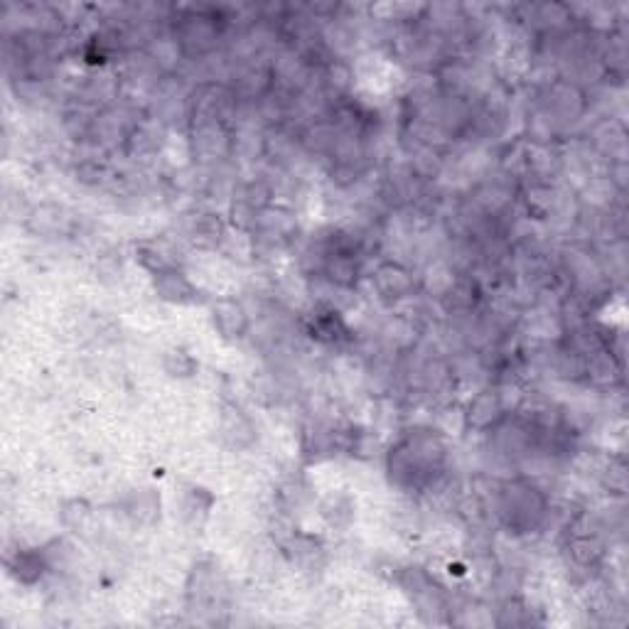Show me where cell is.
Instances as JSON below:
<instances>
[{"instance_id": "6da1fadb", "label": "cell", "mask_w": 629, "mask_h": 629, "mask_svg": "<svg viewBox=\"0 0 629 629\" xmlns=\"http://www.w3.org/2000/svg\"><path fill=\"white\" fill-rule=\"evenodd\" d=\"M448 448L433 430H408L389 450L386 472L389 482L401 492H426L445 475Z\"/></svg>"}, {"instance_id": "7a4b0ae2", "label": "cell", "mask_w": 629, "mask_h": 629, "mask_svg": "<svg viewBox=\"0 0 629 629\" xmlns=\"http://www.w3.org/2000/svg\"><path fill=\"white\" fill-rule=\"evenodd\" d=\"M494 516L509 534H534L548 516L546 492L529 477H512L494 489Z\"/></svg>"}, {"instance_id": "3957f363", "label": "cell", "mask_w": 629, "mask_h": 629, "mask_svg": "<svg viewBox=\"0 0 629 629\" xmlns=\"http://www.w3.org/2000/svg\"><path fill=\"white\" fill-rule=\"evenodd\" d=\"M177 47L185 57L200 59L212 55L224 37V20L209 8H187L180 18L175 20Z\"/></svg>"}, {"instance_id": "277c9868", "label": "cell", "mask_w": 629, "mask_h": 629, "mask_svg": "<svg viewBox=\"0 0 629 629\" xmlns=\"http://www.w3.org/2000/svg\"><path fill=\"white\" fill-rule=\"evenodd\" d=\"M541 106L551 123H573L585 111V94L578 84L561 79L546 86Z\"/></svg>"}, {"instance_id": "5b68a950", "label": "cell", "mask_w": 629, "mask_h": 629, "mask_svg": "<svg viewBox=\"0 0 629 629\" xmlns=\"http://www.w3.org/2000/svg\"><path fill=\"white\" fill-rule=\"evenodd\" d=\"M372 283L381 300L386 303H399V300L411 298L416 290V276L408 271L403 263L384 261L374 268Z\"/></svg>"}, {"instance_id": "8992f818", "label": "cell", "mask_w": 629, "mask_h": 629, "mask_svg": "<svg viewBox=\"0 0 629 629\" xmlns=\"http://www.w3.org/2000/svg\"><path fill=\"white\" fill-rule=\"evenodd\" d=\"M219 433H222V440L229 445L231 450H249L258 438L256 423L251 421L249 413L231 401L222 403Z\"/></svg>"}, {"instance_id": "52a82bcc", "label": "cell", "mask_w": 629, "mask_h": 629, "mask_svg": "<svg viewBox=\"0 0 629 629\" xmlns=\"http://www.w3.org/2000/svg\"><path fill=\"white\" fill-rule=\"evenodd\" d=\"M401 585L406 590V595H411V600L418 605V612H445L448 610V602H445V593L438 588L433 578L421 568H406L401 573Z\"/></svg>"}, {"instance_id": "ba28073f", "label": "cell", "mask_w": 629, "mask_h": 629, "mask_svg": "<svg viewBox=\"0 0 629 629\" xmlns=\"http://www.w3.org/2000/svg\"><path fill=\"white\" fill-rule=\"evenodd\" d=\"M212 325L222 340L236 342L249 335L251 320L241 300L219 298L212 303Z\"/></svg>"}, {"instance_id": "9c48e42d", "label": "cell", "mask_w": 629, "mask_h": 629, "mask_svg": "<svg viewBox=\"0 0 629 629\" xmlns=\"http://www.w3.org/2000/svg\"><path fill=\"white\" fill-rule=\"evenodd\" d=\"M254 234L258 236L261 244L268 246H283L293 239L295 234V219L293 214L286 212L281 207H266L258 212Z\"/></svg>"}, {"instance_id": "30bf717a", "label": "cell", "mask_w": 629, "mask_h": 629, "mask_svg": "<svg viewBox=\"0 0 629 629\" xmlns=\"http://www.w3.org/2000/svg\"><path fill=\"white\" fill-rule=\"evenodd\" d=\"M153 288L160 300L172 305H190L200 300V290H197L195 283H192L180 268H168V271L155 273Z\"/></svg>"}, {"instance_id": "8fae6325", "label": "cell", "mask_w": 629, "mask_h": 629, "mask_svg": "<svg viewBox=\"0 0 629 629\" xmlns=\"http://www.w3.org/2000/svg\"><path fill=\"white\" fill-rule=\"evenodd\" d=\"M504 416H507V411H504L502 396L492 389L480 391V394L470 401L465 413L467 426L480 430V433H489Z\"/></svg>"}, {"instance_id": "7c38bea8", "label": "cell", "mask_w": 629, "mask_h": 629, "mask_svg": "<svg viewBox=\"0 0 629 629\" xmlns=\"http://www.w3.org/2000/svg\"><path fill=\"white\" fill-rule=\"evenodd\" d=\"M47 571H50V561L40 548H20L8 558V573L20 585H35Z\"/></svg>"}, {"instance_id": "4fadbf2b", "label": "cell", "mask_w": 629, "mask_h": 629, "mask_svg": "<svg viewBox=\"0 0 629 629\" xmlns=\"http://www.w3.org/2000/svg\"><path fill=\"white\" fill-rule=\"evenodd\" d=\"M286 551L290 556V561L295 563L303 571H317L325 563V546H322L320 539L310 534H293L288 539Z\"/></svg>"}, {"instance_id": "5bb4252c", "label": "cell", "mask_w": 629, "mask_h": 629, "mask_svg": "<svg viewBox=\"0 0 629 629\" xmlns=\"http://www.w3.org/2000/svg\"><path fill=\"white\" fill-rule=\"evenodd\" d=\"M568 551H571L575 566L580 568H595L600 558L605 556V544L595 531L575 529V534L568 541Z\"/></svg>"}, {"instance_id": "9a60e30c", "label": "cell", "mask_w": 629, "mask_h": 629, "mask_svg": "<svg viewBox=\"0 0 629 629\" xmlns=\"http://www.w3.org/2000/svg\"><path fill=\"white\" fill-rule=\"evenodd\" d=\"M595 145H598V148L605 155L615 158L617 163H625L627 133H625V128H622L617 121L602 123L598 131H595Z\"/></svg>"}, {"instance_id": "2e32d148", "label": "cell", "mask_w": 629, "mask_h": 629, "mask_svg": "<svg viewBox=\"0 0 629 629\" xmlns=\"http://www.w3.org/2000/svg\"><path fill=\"white\" fill-rule=\"evenodd\" d=\"M212 504H214V497L207 492V489L190 487L185 492V497H182V519L192 526L202 524V521L207 519Z\"/></svg>"}, {"instance_id": "e0dca14e", "label": "cell", "mask_w": 629, "mask_h": 629, "mask_svg": "<svg viewBox=\"0 0 629 629\" xmlns=\"http://www.w3.org/2000/svg\"><path fill=\"white\" fill-rule=\"evenodd\" d=\"M163 369L170 376H175V379H190V376L200 369V364H197V359L192 357L187 349L175 347V349H170V352H165Z\"/></svg>"}, {"instance_id": "ac0fdd59", "label": "cell", "mask_w": 629, "mask_h": 629, "mask_svg": "<svg viewBox=\"0 0 629 629\" xmlns=\"http://www.w3.org/2000/svg\"><path fill=\"white\" fill-rule=\"evenodd\" d=\"M214 588H217V578H214V571L209 566H197L190 575V585H187V595L190 600H209L214 595Z\"/></svg>"}, {"instance_id": "d6986e66", "label": "cell", "mask_w": 629, "mask_h": 629, "mask_svg": "<svg viewBox=\"0 0 629 629\" xmlns=\"http://www.w3.org/2000/svg\"><path fill=\"white\" fill-rule=\"evenodd\" d=\"M62 524L67 526L69 531H84L91 521V507L84 502V499H69V502L62 504Z\"/></svg>"}, {"instance_id": "ffe728a7", "label": "cell", "mask_w": 629, "mask_h": 629, "mask_svg": "<svg viewBox=\"0 0 629 629\" xmlns=\"http://www.w3.org/2000/svg\"><path fill=\"white\" fill-rule=\"evenodd\" d=\"M531 612L529 607L524 605L521 600H507L502 605V610H499V617H497V625L499 627H526L531 625Z\"/></svg>"}, {"instance_id": "44dd1931", "label": "cell", "mask_w": 629, "mask_h": 629, "mask_svg": "<svg viewBox=\"0 0 629 629\" xmlns=\"http://www.w3.org/2000/svg\"><path fill=\"white\" fill-rule=\"evenodd\" d=\"M158 509H160V499L155 497L153 492H148V489H143V492L133 494L131 497V507H128V514L136 516L138 521H150Z\"/></svg>"}]
</instances>
